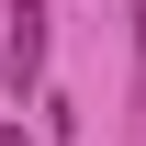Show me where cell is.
I'll return each mask as SVG.
<instances>
[{"label": "cell", "instance_id": "obj_1", "mask_svg": "<svg viewBox=\"0 0 146 146\" xmlns=\"http://www.w3.org/2000/svg\"><path fill=\"white\" fill-rule=\"evenodd\" d=\"M0 68H11V90L45 79V0H11V56H0Z\"/></svg>", "mask_w": 146, "mask_h": 146}, {"label": "cell", "instance_id": "obj_2", "mask_svg": "<svg viewBox=\"0 0 146 146\" xmlns=\"http://www.w3.org/2000/svg\"><path fill=\"white\" fill-rule=\"evenodd\" d=\"M135 11V124H146V0H124Z\"/></svg>", "mask_w": 146, "mask_h": 146}]
</instances>
